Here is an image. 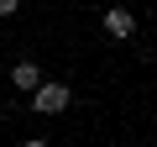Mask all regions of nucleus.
Wrapping results in <instances>:
<instances>
[{
  "label": "nucleus",
  "mask_w": 157,
  "mask_h": 147,
  "mask_svg": "<svg viewBox=\"0 0 157 147\" xmlns=\"http://www.w3.org/2000/svg\"><path fill=\"white\" fill-rule=\"evenodd\" d=\"M68 100H73V89H68V84H37V95H32V110H42V116H58Z\"/></svg>",
  "instance_id": "nucleus-1"
},
{
  "label": "nucleus",
  "mask_w": 157,
  "mask_h": 147,
  "mask_svg": "<svg viewBox=\"0 0 157 147\" xmlns=\"http://www.w3.org/2000/svg\"><path fill=\"white\" fill-rule=\"evenodd\" d=\"M105 32H110V37H115V42H126V37H131V32H136V16H131V11H121V6H115V11H105Z\"/></svg>",
  "instance_id": "nucleus-2"
},
{
  "label": "nucleus",
  "mask_w": 157,
  "mask_h": 147,
  "mask_svg": "<svg viewBox=\"0 0 157 147\" xmlns=\"http://www.w3.org/2000/svg\"><path fill=\"white\" fill-rule=\"evenodd\" d=\"M11 84H16V89H26V95H37V84H42V74H37V63H32V58L11 68Z\"/></svg>",
  "instance_id": "nucleus-3"
},
{
  "label": "nucleus",
  "mask_w": 157,
  "mask_h": 147,
  "mask_svg": "<svg viewBox=\"0 0 157 147\" xmlns=\"http://www.w3.org/2000/svg\"><path fill=\"white\" fill-rule=\"evenodd\" d=\"M6 16H16V0H0V21H6Z\"/></svg>",
  "instance_id": "nucleus-4"
},
{
  "label": "nucleus",
  "mask_w": 157,
  "mask_h": 147,
  "mask_svg": "<svg viewBox=\"0 0 157 147\" xmlns=\"http://www.w3.org/2000/svg\"><path fill=\"white\" fill-rule=\"evenodd\" d=\"M21 147H52V142H42V137H26V142H21Z\"/></svg>",
  "instance_id": "nucleus-5"
}]
</instances>
